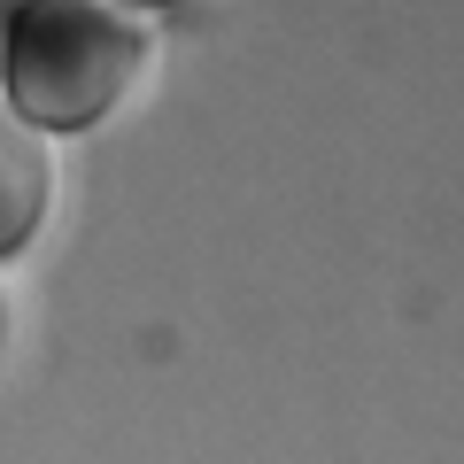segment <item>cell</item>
<instances>
[{"instance_id": "cell-1", "label": "cell", "mask_w": 464, "mask_h": 464, "mask_svg": "<svg viewBox=\"0 0 464 464\" xmlns=\"http://www.w3.org/2000/svg\"><path fill=\"white\" fill-rule=\"evenodd\" d=\"M155 32L132 0H8V109L39 132H85L140 93Z\"/></svg>"}, {"instance_id": "cell-3", "label": "cell", "mask_w": 464, "mask_h": 464, "mask_svg": "<svg viewBox=\"0 0 464 464\" xmlns=\"http://www.w3.org/2000/svg\"><path fill=\"white\" fill-rule=\"evenodd\" d=\"M132 8H170V0H132Z\"/></svg>"}, {"instance_id": "cell-2", "label": "cell", "mask_w": 464, "mask_h": 464, "mask_svg": "<svg viewBox=\"0 0 464 464\" xmlns=\"http://www.w3.org/2000/svg\"><path fill=\"white\" fill-rule=\"evenodd\" d=\"M47 201H54V148L32 116L8 109V124H0V248L8 256L39 232Z\"/></svg>"}]
</instances>
